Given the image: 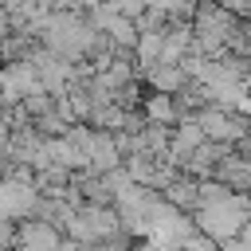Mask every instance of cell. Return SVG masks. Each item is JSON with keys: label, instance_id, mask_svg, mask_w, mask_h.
<instances>
[{"label": "cell", "instance_id": "12", "mask_svg": "<svg viewBox=\"0 0 251 251\" xmlns=\"http://www.w3.org/2000/svg\"><path fill=\"white\" fill-rule=\"evenodd\" d=\"M0 224H4V220H0Z\"/></svg>", "mask_w": 251, "mask_h": 251}, {"label": "cell", "instance_id": "2", "mask_svg": "<svg viewBox=\"0 0 251 251\" xmlns=\"http://www.w3.org/2000/svg\"><path fill=\"white\" fill-rule=\"evenodd\" d=\"M35 94H47V86L39 82V71H35L31 59L4 63L0 67V110H20Z\"/></svg>", "mask_w": 251, "mask_h": 251}, {"label": "cell", "instance_id": "5", "mask_svg": "<svg viewBox=\"0 0 251 251\" xmlns=\"http://www.w3.org/2000/svg\"><path fill=\"white\" fill-rule=\"evenodd\" d=\"M141 78H145V86H149V94H184L192 82H188V75H184V67H165V63H157V67H149V71H141Z\"/></svg>", "mask_w": 251, "mask_h": 251}, {"label": "cell", "instance_id": "8", "mask_svg": "<svg viewBox=\"0 0 251 251\" xmlns=\"http://www.w3.org/2000/svg\"><path fill=\"white\" fill-rule=\"evenodd\" d=\"M161 51H165V31H141V39L133 47V63L141 71H149V67L161 63Z\"/></svg>", "mask_w": 251, "mask_h": 251}, {"label": "cell", "instance_id": "6", "mask_svg": "<svg viewBox=\"0 0 251 251\" xmlns=\"http://www.w3.org/2000/svg\"><path fill=\"white\" fill-rule=\"evenodd\" d=\"M161 196H165V200H169L176 212L192 216V212L200 208V180H196V176H188V173H180V176H176V180H173V184H169Z\"/></svg>", "mask_w": 251, "mask_h": 251}, {"label": "cell", "instance_id": "10", "mask_svg": "<svg viewBox=\"0 0 251 251\" xmlns=\"http://www.w3.org/2000/svg\"><path fill=\"white\" fill-rule=\"evenodd\" d=\"M180 251H220V243H216V239H208L204 231H192V235L180 243Z\"/></svg>", "mask_w": 251, "mask_h": 251}, {"label": "cell", "instance_id": "11", "mask_svg": "<svg viewBox=\"0 0 251 251\" xmlns=\"http://www.w3.org/2000/svg\"><path fill=\"white\" fill-rule=\"evenodd\" d=\"M224 12H231L239 24H251V0H220Z\"/></svg>", "mask_w": 251, "mask_h": 251}, {"label": "cell", "instance_id": "3", "mask_svg": "<svg viewBox=\"0 0 251 251\" xmlns=\"http://www.w3.org/2000/svg\"><path fill=\"white\" fill-rule=\"evenodd\" d=\"M39 188L35 180H20V176H0V220H12V224H24V220H35L39 212Z\"/></svg>", "mask_w": 251, "mask_h": 251}, {"label": "cell", "instance_id": "7", "mask_svg": "<svg viewBox=\"0 0 251 251\" xmlns=\"http://www.w3.org/2000/svg\"><path fill=\"white\" fill-rule=\"evenodd\" d=\"M141 114H145L149 126H169L173 129L180 122V106H176L173 94H145L141 98Z\"/></svg>", "mask_w": 251, "mask_h": 251}, {"label": "cell", "instance_id": "1", "mask_svg": "<svg viewBox=\"0 0 251 251\" xmlns=\"http://www.w3.org/2000/svg\"><path fill=\"white\" fill-rule=\"evenodd\" d=\"M192 224H196V231H204V235L216 239L220 247H224V243H235V239H243V231H247V224H251V196H247V192H235V196L224 200V204L196 208V212H192Z\"/></svg>", "mask_w": 251, "mask_h": 251}, {"label": "cell", "instance_id": "9", "mask_svg": "<svg viewBox=\"0 0 251 251\" xmlns=\"http://www.w3.org/2000/svg\"><path fill=\"white\" fill-rule=\"evenodd\" d=\"M110 8H114L118 16H126V20H133V24L149 12V4H145V0H110Z\"/></svg>", "mask_w": 251, "mask_h": 251}, {"label": "cell", "instance_id": "4", "mask_svg": "<svg viewBox=\"0 0 251 251\" xmlns=\"http://www.w3.org/2000/svg\"><path fill=\"white\" fill-rule=\"evenodd\" d=\"M86 157H90V173H94V176H110V173L126 169V157H122L114 133H106V129H94V133H90Z\"/></svg>", "mask_w": 251, "mask_h": 251}]
</instances>
